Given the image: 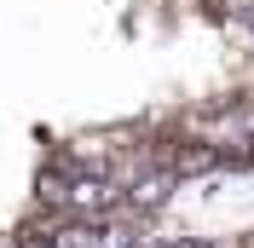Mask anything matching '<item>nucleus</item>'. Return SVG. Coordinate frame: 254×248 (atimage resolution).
Wrapping results in <instances>:
<instances>
[{
  "mask_svg": "<svg viewBox=\"0 0 254 248\" xmlns=\"http://www.w3.org/2000/svg\"><path fill=\"white\" fill-rule=\"evenodd\" d=\"M174 190H179V179H174L168 168H144L139 179L122 190V196H127V208H133V214H144V219H150L156 208H168V196H174Z\"/></svg>",
  "mask_w": 254,
  "mask_h": 248,
  "instance_id": "nucleus-1",
  "label": "nucleus"
},
{
  "mask_svg": "<svg viewBox=\"0 0 254 248\" xmlns=\"http://www.w3.org/2000/svg\"><path fill=\"white\" fill-rule=\"evenodd\" d=\"M243 162H249V168H254V139H249V156H243Z\"/></svg>",
  "mask_w": 254,
  "mask_h": 248,
  "instance_id": "nucleus-2",
  "label": "nucleus"
}]
</instances>
